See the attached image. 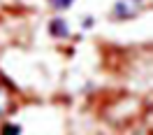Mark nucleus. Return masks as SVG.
Returning a JSON list of instances; mask_svg holds the SVG:
<instances>
[{
	"label": "nucleus",
	"mask_w": 153,
	"mask_h": 135,
	"mask_svg": "<svg viewBox=\"0 0 153 135\" xmlns=\"http://www.w3.org/2000/svg\"><path fill=\"white\" fill-rule=\"evenodd\" d=\"M51 2V7H56V10H70L72 5H74V0H49Z\"/></svg>",
	"instance_id": "20e7f679"
},
{
	"label": "nucleus",
	"mask_w": 153,
	"mask_h": 135,
	"mask_svg": "<svg viewBox=\"0 0 153 135\" xmlns=\"http://www.w3.org/2000/svg\"><path fill=\"white\" fill-rule=\"evenodd\" d=\"M49 33L53 35V38H67L70 35V26H67V21L65 19H53L51 23H49Z\"/></svg>",
	"instance_id": "f03ea898"
},
{
	"label": "nucleus",
	"mask_w": 153,
	"mask_h": 135,
	"mask_svg": "<svg viewBox=\"0 0 153 135\" xmlns=\"http://www.w3.org/2000/svg\"><path fill=\"white\" fill-rule=\"evenodd\" d=\"M7 110H10V93H7L5 88L0 86V116L5 114Z\"/></svg>",
	"instance_id": "7ed1b4c3"
},
{
	"label": "nucleus",
	"mask_w": 153,
	"mask_h": 135,
	"mask_svg": "<svg viewBox=\"0 0 153 135\" xmlns=\"http://www.w3.org/2000/svg\"><path fill=\"white\" fill-rule=\"evenodd\" d=\"M19 130H21V128H19V126H5V128H2V135H19Z\"/></svg>",
	"instance_id": "39448f33"
},
{
	"label": "nucleus",
	"mask_w": 153,
	"mask_h": 135,
	"mask_svg": "<svg viewBox=\"0 0 153 135\" xmlns=\"http://www.w3.org/2000/svg\"><path fill=\"white\" fill-rule=\"evenodd\" d=\"M144 5H146V0H116L111 14H114L116 19H121V21L132 19V16H137V14L144 10Z\"/></svg>",
	"instance_id": "f257e3e1"
}]
</instances>
